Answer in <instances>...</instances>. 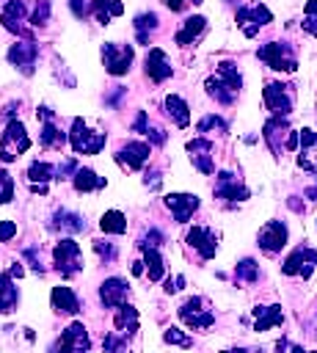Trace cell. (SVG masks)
Listing matches in <instances>:
<instances>
[{
    "mask_svg": "<svg viewBox=\"0 0 317 353\" xmlns=\"http://www.w3.org/2000/svg\"><path fill=\"white\" fill-rule=\"evenodd\" d=\"M69 143L74 149V154H99L108 143V135L105 132H94L88 130V124L77 116L72 119V130H69Z\"/></svg>",
    "mask_w": 317,
    "mask_h": 353,
    "instance_id": "1",
    "label": "cell"
},
{
    "mask_svg": "<svg viewBox=\"0 0 317 353\" xmlns=\"http://www.w3.org/2000/svg\"><path fill=\"white\" fill-rule=\"evenodd\" d=\"M28 149H30V138L25 132V124L11 119L6 124V130H3V138H0V160L3 163H14Z\"/></svg>",
    "mask_w": 317,
    "mask_h": 353,
    "instance_id": "2",
    "label": "cell"
},
{
    "mask_svg": "<svg viewBox=\"0 0 317 353\" xmlns=\"http://www.w3.org/2000/svg\"><path fill=\"white\" fill-rule=\"evenodd\" d=\"M256 55L276 72H295L298 69V61H295V52L289 50L287 41H267L256 50Z\"/></svg>",
    "mask_w": 317,
    "mask_h": 353,
    "instance_id": "3",
    "label": "cell"
},
{
    "mask_svg": "<svg viewBox=\"0 0 317 353\" xmlns=\"http://www.w3.org/2000/svg\"><path fill=\"white\" fill-rule=\"evenodd\" d=\"M135 58V50L132 44H102V63H105V72L113 74V77H121L130 72V63Z\"/></svg>",
    "mask_w": 317,
    "mask_h": 353,
    "instance_id": "4",
    "label": "cell"
},
{
    "mask_svg": "<svg viewBox=\"0 0 317 353\" xmlns=\"http://www.w3.org/2000/svg\"><path fill=\"white\" fill-rule=\"evenodd\" d=\"M52 259H55V268L61 276H74L83 270V254H80V245L72 240V237H63L55 248H52Z\"/></svg>",
    "mask_w": 317,
    "mask_h": 353,
    "instance_id": "5",
    "label": "cell"
},
{
    "mask_svg": "<svg viewBox=\"0 0 317 353\" xmlns=\"http://www.w3.org/2000/svg\"><path fill=\"white\" fill-rule=\"evenodd\" d=\"M207 306V301L204 298H187L182 306H179V317H182V323L187 325V328H193V331H207L212 323H215V312L212 309H204Z\"/></svg>",
    "mask_w": 317,
    "mask_h": 353,
    "instance_id": "6",
    "label": "cell"
},
{
    "mask_svg": "<svg viewBox=\"0 0 317 353\" xmlns=\"http://www.w3.org/2000/svg\"><path fill=\"white\" fill-rule=\"evenodd\" d=\"M88 350H91V339L83 323H72L69 328H63V334L50 347V353H88Z\"/></svg>",
    "mask_w": 317,
    "mask_h": 353,
    "instance_id": "7",
    "label": "cell"
},
{
    "mask_svg": "<svg viewBox=\"0 0 317 353\" xmlns=\"http://www.w3.org/2000/svg\"><path fill=\"white\" fill-rule=\"evenodd\" d=\"M262 99L273 116L287 119L292 113V105H295V91H292V85H284V83H267L262 91Z\"/></svg>",
    "mask_w": 317,
    "mask_h": 353,
    "instance_id": "8",
    "label": "cell"
},
{
    "mask_svg": "<svg viewBox=\"0 0 317 353\" xmlns=\"http://www.w3.org/2000/svg\"><path fill=\"white\" fill-rule=\"evenodd\" d=\"M317 270V251L311 245H298L284 262H281V273L287 276H300L309 279Z\"/></svg>",
    "mask_w": 317,
    "mask_h": 353,
    "instance_id": "9",
    "label": "cell"
},
{
    "mask_svg": "<svg viewBox=\"0 0 317 353\" xmlns=\"http://www.w3.org/2000/svg\"><path fill=\"white\" fill-rule=\"evenodd\" d=\"M234 19H237L243 36L254 39V36L259 33V28H265V25L273 19V14H270L267 6L256 3V6H243V8H237V17H234Z\"/></svg>",
    "mask_w": 317,
    "mask_h": 353,
    "instance_id": "10",
    "label": "cell"
},
{
    "mask_svg": "<svg viewBox=\"0 0 317 353\" xmlns=\"http://www.w3.org/2000/svg\"><path fill=\"white\" fill-rule=\"evenodd\" d=\"M149 154H152V146H149V143H143V141H130V143H124V146L116 152V163H119L121 168H127V171H138V168H143V163L149 160Z\"/></svg>",
    "mask_w": 317,
    "mask_h": 353,
    "instance_id": "11",
    "label": "cell"
},
{
    "mask_svg": "<svg viewBox=\"0 0 317 353\" xmlns=\"http://www.w3.org/2000/svg\"><path fill=\"white\" fill-rule=\"evenodd\" d=\"M289 132H292V130H289V124H287L284 116H273V119H267L265 127H262V138H265V143L270 146L273 154H278V152L287 146Z\"/></svg>",
    "mask_w": 317,
    "mask_h": 353,
    "instance_id": "12",
    "label": "cell"
},
{
    "mask_svg": "<svg viewBox=\"0 0 317 353\" xmlns=\"http://www.w3.org/2000/svg\"><path fill=\"white\" fill-rule=\"evenodd\" d=\"M248 196H251V190H248L232 171H221V174H218L215 199H223V201H245Z\"/></svg>",
    "mask_w": 317,
    "mask_h": 353,
    "instance_id": "13",
    "label": "cell"
},
{
    "mask_svg": "<svg viewBox=\"0 0 317 353\" xmlns=\"http://www.w3.org/2000/svg\"><path fill=\"white\" fill-rule=\"evenodd\" d=\"M165 207L171 210L176 223H187L190 215L198 210V196L196 193H168L165 196Z\"/></svg>",
    "mask_w": 317,
    "mask_h": 353,
    "instance_id": "14",
    "label": "cell"
},
{
    "mask_svg": "<svg viewBox=\"0 0 317 353\" xmlns=\"http://www.w3.org/2000/svg\"><path fill=\"white\" fill-rule=\"evenodd\" d=\"M212 141L209 138H204V135H198V138H193V141H187V152H190V160H193V165L201 171V174H212L215 171V163H212Z\"/></svg>",
    "mask_w": 317,
    "mask_h": 353,
    "instance_id": "15",
    "label": "cell"
},
{
    "mask_svg": "<svg viewBox=\"0 0 317 353\" xmlns=\"http://www.w3.org/2000/svg\"><path fill=\"white\" fill-rule=\"evenodd\" d=\"M185 240H187L190 248H196L201 254V259H212L215 251H218V234L212 229H207V226H193Z\"/></svg>",
    "mask_w": 317,
    "mask_h": 353,
    "instance_id": "16",
    "label": "cell"
},
{
    "mask_svg": "<svg viewBox=\"0 0 317 353\" xmlns=\"http://www.w3.org/2000/svg\"><path fill=\"white\" fill-rule=\"evenodd\" d=\"M36 58H39V47H36L33 41H19V44H11V50H8V61H11L22 74H33Z\"/></svg>",
    "mask_w": 317,
    "mask_h": 353,
    "instance_id": "17",
    "label": "cell"
},
{
    "mask_svg": "<svg viewBox=\"0 0 317 353\" xmlns=\"http://www.w3.org/2000/svg\"><path fill=\"white\" fill-rule=\"evenodd\" d=\"M284 245H287V226L281 221L265 223V229L259 232V248L267 254H278Z\"/></svg>",
    "mask_w": 317,
    "mask_h": 353,
    "instance_id": "18",
    "label": "cell"
},
{
    "mask_svg": "<svg viewBox=\"0 0 317 353\" xmlns=\"http://www.w3.org/2000/svg\"><path fill=\"white\" fill-rule=\"evenodd\" d=\"M127 281L124 279H119V276H113V279H105L102 284H99V301H102V306L105 309H116V306H121L124 303V298H127Z\"/></svg>",
    "mask_w": 317,
    "mask_h": 353,
    "instance_id": "19",
    "label": "cell"
},
{
    "mask_svg": "<svg viewBox=\"0 0 317 353\" xmlns=\"http://www.w3.org/2000/svg\"><path fill=\"white\" fill-rule=\"evenodd\" d=\"M171 72H174V69H171L165 52H163L160 47H152V50L146 52V74H149L154 83H163V80L171 77Z\"/></svg>",
    "mask_w": 317,
    "mask_h": 353,
    "instance_id": "20",
    "label": "cell"
},
{
    "mask_svg": "<svg viewBox=\"0 0 317 353\" xmlns=\"http://www.w3.org/2000/svg\"><path fill=\"white\" fill-rule=\"evenodd\" d=\"M298 149H300V154H298V165L300 168H306V171H311L314 168V154H317V132L314 130H298Z\"/></svg>",
    "mask_w": 317,
    "mask_h": 353,
    "instance_id": "21",
    "label": "cell"
},
{
    "mask_svg": "<svg viewBox=\"0 0 317 353\" xmlns=\"http://www.w3.org/2000/svg\"><path fill=\"white\" fill-rule=\"evenodd\" d=\"M0 22H3V28L11 30V33H25V28H22V22H25V6H22V0H8V3L3 6Z\"/></svg>",
    "mask_w": 317,
    "mask_h": 353,
    "instance_id": "22",
    "label": "cell"
},
{
    "mask_svg": "<svg viewBox=\"0 0 317 353\" xmlns=\"http://www.w3.org/2000/svg\"><path fill=\"white\" fill-rule=\"evenodd\" d=\"M254 317H256L254 320V331H267V328L284 323V312H281L278 303H273V306H256L254 309Z\"/></svg>",
    "mask_w": 317,
    "mask_h": 353,
    "instance_id": "23",
    "label": "cell"
},
{
    "mask_svg": "<svg viewBox=\"0 0 317 353\" xmlns=\"http://www.w3.org/2000/svg\"><path fill=\"white\" fill-rule=\"evenodd\" d=\"M204 28H207V19H204L201 14L187 17V19H185V25L179 28V33H176L174 39H176V44H179V47H187V44H193V41L204 33Z\"/></svg>",
    "mask_w": 317,
    "mask_h": 353,
    "instance_id": "24",
    "label": "cell"
},
{
    "mask_svg": "<svg viewBox=\"0 0 317 353\" xmlns=\"http://www.w3.org/2000/svg\"><path fill=\"white\" fill-rule=\"evenodd\" d=\"M163 105H165L168 119H171L176 127H187V124H190V108H187V102H185L179 94H168Z\"/></svg>",
    "mask_w": 317,
    "mask_h": 353,
    "instance_id": "25",
    "label": "cell"
},
{
    "mask_svg": "<svg viewBox=\"0 0 317 353\" xmlns=\"http://www.w3.org/2000/svg\"><path fill=\"white\" fill-rule=\"evenodd\" d=\"M50 301H52V309L55 312H63V314H74L80 309V298L69 287H52Z\"/></svg>",
    "mask_w": 317,
    "mask_h": 353,
    "instance_id": "26",
    "label": "cell"
},
{
    "mask_svg": "<svg viewBox=\"0 0 317 353\" xmlns=\"http://www.w3.org/2000/svg\"><path fill=\"white\" fill-rule=\"evenodd\" d=\"M72 185L77 193H88V190H102L105 188V176H96L91 168H77L72 174Z\"/></svg>",
    "mask_w": 317,
    "mask_h": 353,
    "instance_id": "27",
    "label": "cell"
},
{
    "mask_svg": "<svg viewBox=\"0 0 317 353\" xmlns=\"http://www.w3.org/2000/svg\"><path fill=\"white\" fill-rule=\"evenodd\" d=\"M116 309H119V312H116V317H113V325H116L124 336L135 334V331H138V309L130 306V303H121V306H116Z\"/></svg>",
    "mask_w": 317,
    "mask_h": 353,
    "instance_id": "28",
    "label": "cell"
},
{
    "mask_svg": "<svg viewBox=\"0 0 317 353\" xmlns=\"http://www.w3.org/2000/svg\"><path fill=\"white\" fill-rule=\"evenodd\" d=\"M204 88H207V94L215 99V102H221V105H232L234 99H237V91H232L221 77H215V74H209L207 80H204Z\"/></svg>",
    "mask_w": 317,
    "mask_h": 353,
    "instance_id": "29",
    "label": "cell"
},
{
    "mask_svg": "<svg viewBox=\"0 0 317 353\" xmlns=\"http://www.w3.org/2000/svg\"><path fill=\"white\" fill-rule=\"evenodd\" d=\"M17 301H19V292L14 287V279L8 273H0V314H8L17 309Z\"/></svg>",
    "mask_w": 317,
    "mask_h": 353,
    "instance_id": "30",
    "label": "cell"
},
{
    "mask_svg": "<svg viewBox=\"0 0 317 353\" xmlns=\"http://www.w3.org/2000/svg\"><path fill=\"white\" fill-rule=\"evenodd\" d=\"M39 141H41L44 149H61V146L69 141V135L61 132V130L52 124V119H47V121L41 124V135H39Z\"/></svg>",
    "mask_w": 317,
    "mask_h": 353,
    "instance_id": "31",
    "label": "cell"
},
{
    "mask_svg": "<svg viewBox=\"0 0 317 353\" xmlns=\"http://www.w3.org/2000/svg\"><path fill=\"white\" fill-rule=\"evenodd\" d=\"M124 11V3L121 0H94L91 3V14H96V19L102 25H108L113 17H119Z\"/></svg>",
    "mask_w": 317,
    "mask_h": 353,
    "instance_id": "32",
    "label": "cell"
},
{
    "mask_svg": "<svg viewBox=\"0 0 317 353\" xmlns=\"http://www.w3.org/2000/svg\"><path fill=\"white\" fill-rule=\"evenodd\" d=\"M99 229H102L105 234H124V232H127V218H124V212L108 210V212L99 218Z\"/></svg>",
    "mask_w": 317,
    "mask_h": 353,
    "instance_id": "33",
    "label": "cell"
},
{
    "mask_svg": "<svg viewBox=\"0 0 317 353\" xmlns=\"http://www.w3.org/2000/svg\"><path fill=\"white\" fill-rule=\"evenodd\" d=\"M143 265H146L149 281H160L165 276V265H163V256L157 248H143Z\"/></svg>",
    "mask_w": 317,
    "mask_h": 353,
    "instance_id": "34",
    "label": "cell"
},
{
    "mask_svg": "<svg viewBox=\"0 0 317 353\" xmlns=\"http://www.w3.org/2000/svg\"><path fill=\"white\" fill-rule=\"evenodd\" d=\"M215 77H221L232 91H240V88H243V77H240V72H237V66H234L232 61H221Z\"/></svg>",
    "mask_w": 317,
    "mask_h": 353,
    "instance_id": "35",
    "label": "cell"
},
{
    "mask_svg": "<svg viewBox=\"0 0 317 353\" xmlns=\"http://www.w3.org/2000/svg\"><path fill=\"white\" fill-rule=\"evenodd\" d=\"M52 226H58V229H63V232H83V229H85V221H83L80 215H74V212L61 210V212L52 215Z\"/></svg>",
    "mask_w": 317,
    "mask_h": 353,
    "instance_id": "36",
    "label": "cell"
},
{
    "mask_svg": "<svg viewBox=\"0 0 317 353\" xmlns=\"http://www.w3.org/2000/svg\"><path fill=\"white\" fill-rule=\"evenodd\" d=\"M52 176H55V168H52L50 163H44V160L30 163V168H28V179H30V185H47Z\"/></svg>",
    "mask_w": 317,
    "mask_h": 353,
    "instance_id": "37",
    "label": "cell"
},
{
    "mask_svg": "<svg viewBox=\"0 0 317 353\" xmlns=\"http://www.w3.org/2000/svg\"><path fill=\"white\" fill-rule=\"evenodd\" d=\"M132 25H135V30H138V41H141V44H149V33L157 28V14H154V11L138 14Z\"/></svg>",
    "mask_w": 317,
    "mask_h": 353,
    "instance_id": "38",
    "label": "cell"
},
{
    "mask_svg": "<svg viewBox=\"0 0 317 353\" xmlns=\"http://www.w3.org/2000/svg\"><path fill=\"white\" fill-rule=\"evenodd\" d=\"M196 130H198L204 138H207V135H223V132H226V121H223L221 116H212V113H209V116H204V119L198 121Z\"/></svg>",
    "mask_w": 317,
    "mask_h": 353,
    "instance_id": "39",
    "label": "cell"
},
{
    "mask_svg": "<svg viewBox=\"0 0 317 353\" xmlns=\"http://www.w3.org/2000/svg\"><path fill=\"white\" fill-rule=\"evenodd\" d=\"M234 276H237L240 281H248V284H251V281H256V279H259V265H256L254 259H248V256H245V259H240V262H237Z\"/></svg>",
    "mask_w": 317,
    "mask_h": 353,
    "instance_id": "40",
    "label": "cell"
},
{
    "mask_svg": "<svg viewBox=\"0 0 317 353\" xmlns=\"http://www.w3.org/2000/svg\"><path fill=\"white\" fill-rule=\"evenodd\" d=\"M303 30L309 33V36H314L317 39V0H309L306 3V8H303Z\"/></svg>",
    "mask_w": 317,
    "mask_h": 353,
    "instance_id": "41",
    "label": "cell"
},
{
    "mask_svg": "<svg viewBox=\"0 0 317 353\" xmlns=\"http://www.w3.org/2000/svg\"><path fill=\"white\" fill-rule=\"evenodd\" d=\"M105 353H124L127 350V336H116V334H105L102 339Z\"/></svg>",
    "mask_w": 317,
    "mask_h": 353,
    "instance_id": "42",
    "label": "cell"
},
{
    "mask_svg": "<svg viewBox=\"0 0 317 353\" xmlns=\"http://www.w3.org/2000/svg\"><path fill=\"white\" fill-rule=\"evenodd\" d=\"M14 199V179L8 171L0 168V204H8Z\"/></svg>",
    "mask_w": 317,
    "mask_h": 353,
    "instance_id": "43",
    "label": "cell"
},
{
    "mask_svg": "<svg viewBox=\"0 0 317 353\" xmlns=\"http://www.w3.org/2000/svg\"><path fill=\"white\" fill-rule=\"evenodd\" d=\"M163 339H165L168 345H179V347H190V345H193V342H190V336H185V334H182L179 328H174V325L163 331Z\"/></svg>",
    "mask_w": 317,
    "mask_h": 353,
    "instance_id": "44",
    "label": "cell"
},
{
    "mask_svg": "<svg viewBox=\"0 0 317 353\" xmlns=\"http://www.w3.org/2000/svg\"><path fill=\"white\" fill-rule=\"evenodd\" d=\"M47 19H50V3H47V0H39L36 11H33V17H30V25H33V28H44Z\"/></svg>",
    "mask_w": 317,
    "mask_h": 353,
    "instance_id": "45",
    "label": "cell"
},
{
    "mask_svg": "<svg viewBox=\"0 0 317 353\" xmlns=\"http://www.w3.org/2000/svg\"><path fill=\"white\" fill-rule=\"evenodd\" d=\"M94 251H96V254H99L105 262H113V259L119 256L116 245H113V243H105V240H96V243H94Z\"/></svg>",
    "mask_w": 317,
    "mask_h": 353,
    "instance_id": "46",
    "label": "cell"
},
{
    "mask_svg": "<svg viewBox=\"0 0 317 353\" xmlns=\"http://www.w3.org/2000/svg\"><path fill=\"white\" fill-rule=\"evenodd\" d=\"M160 243H163V234H160L157 229H149V234H146V237H143L138 245H141V251H143V248H157Z\"/></svg>",
    "mask_w": 317,
    "mask_h": 353,
    "instance_id": "47",
    "label": "cell"
},
{
    "mask_svg": "<svg viewBox=\"0 0 317 353\" xmlns=\"http://www.w3.org/2000/svg\"><path fill=\"white\" fill-rule=\"evenodd\" d=\"M74 171H77V163H74V160H63V163L55 168V176H58V179H66V176H72Z\"/></svg>",
    "mask_w": 317,
    "mask_h": 353,
    "instance_id": "48",
    "label": "cell"
},
{
    "mask_svg": "<svg viewBox=\"0 0 317 353\" xmlns=\"http://www.w3.org/2000/svg\"><path fill=\"white\" fill-rule=\"evenodd\" d=\"M17 234V223L14 221H0V243H8Z\"/></svg>",
    "mask_w": 317,
    "mask_h": 353,
    "instance_id": "49",
    "label": "cell"
},
{
    "mask_svg": "<svg viewBox=\"0 0 317 353\" xmlns=\"http://www.w3.org/2000/svg\"><path fill=\"white\" fill-rule=\"evenodd\" d=\"M69 8H72V14L80 17V19H83L85 14H91V6H88L85 0H69Z\"/></svg>",
    "mask_w": 317,
    "mask_h": 353,
    "instance_id": "50",
    "label": "cell"
},
{
    "mask_svg": "<svg viewBox=\"0 0 317 353\" xmlns=\"http://www.w3.org/2000/svg\"><path fill=\"white\" fill-rule=\"evenodd\" d=\"M182 287H185V279H182V276H174V279L165 281V292H168V295H171V292H179Z\"/></svg>",
    "mask_w": 317,
    "mask_h": 353,
    "instance_id": "51",
    "label": "cell"
},
{
    "mask_svg": "<svg viewBox=\"0 0 317 353\" xmlns=\"http://www.w3.org/2000/svg\"><path fill=\"white\" fill-rule=\"evenodd\" d=\"M132 130H135V132H146V130H149V121H146V113H143V110H141L138 119L132 121Z\"/></svg>",
    "mask_w": 317,
    "mask_h": 353,
    "instance_id": "52",
    "label": "cell"
},
{
    "mask_svg": "<svg viewBox=\"0 0 317 353\" xmlns=\"http://www.w3.org/2000/svg\"><path fill=\"white\" fill-rule=\"evenodd\" d=\"M143 135H149V138H152L154 143H165V132H163L160 127H152V130H146Z\"/></svg>",
    "mask_w": 317,
    "mask_h": 353,
    "instance_id": "53",
    "label": "cell"
},
{
    "mask_svg": "<svg viewBox=\"0 0 317 353\" xmlns=\"http://www.w3.org/2000/svg\"><path fill=\"white\" fill-rule=\"evenodd\" d=\"M143 182H146V188H154V190H157L163 179H160V174H157V171H152V174H146V179H143Z\"/></svg>",
    "mask_w": 317,
    "mask_h": 353,
    "instance_id": "54",
    "label": "cell"
},
{
    "mask_svg": "<svg viewBox=\"0 0 317 353\" xmlns=\"http://www.w3.org/2000/svg\"><path fill=\"white\" fill-rule=\"evenodd\" d=\"M163 3H165L171 11H182V8L187 6V0H163Z\"/></svg>",
    "mask_w": 317,
    "mask_h": 353,
    "instance_id": "55",
    "label": "cell"
},
{
    "mask_svg": "<svg viewBox=\"0 0 317 353\" xmlns=\"http://www.w3.org/2000/svg\"><path fill=\"white\" fill-rule=\"evenodd\" d=\"M22 273H25V268H22V265H19V262H14V265H11V268H8V276H11V279H14V276H17V279H19V276H22Z\"/></svg>",
    "mask_w": 317,
    "mask_h": 353,
    "instance_id": "56",
    "label": "cell"
},
{
    "mask_svg": "<svg viewBox=\"0 0 317 353\" xmlns=\"http://www.w3.org/2000/svg\"><path fill=\"white\" fill-rule=\"evenodd\" d=\"M33 193H47V185H30Z\"/></svg>",
    "mask_w": 317,
    "mask_h": 353,
    "instance_id": "57",
    "label": "cell"
},
{
    "mask_svg": "<svg viewBox=\"0 0 317 353\" xmlns=\"http://www.w3.org/2000/svg\"><path fill=\"white\" fill-rule=\"evenodd\" d=\"M132 273L141 276V273H143V262H135V265H132Z\"/></svg>",
    "mask_w": 317,
    "mask_h": 353,
    "instance_id": "58",
    "label": "cell"
},
{
    "mask_svg": "<svg viewBox=\"0 0 317 353\" xmlns=\"http://www.w3.org/2000/svg\"><path fill=\"white\" fill-rule=\"evenodd\" d=\"M289 353H306V350H303V347H298V345H295V347H289Z\"/></svg>",
    "mask_w": 317,
    "mask_h": 353,
    "instance_id": "59",
    "label": "cell"
},
{
    "mask_svg": "<svg viewBox=\"0 0 317 353\" xmlns=\"http://www.w3.org/2000/svg\"><path fill=\"white\" fill-rule=\"evenodd\" d=\"M223 353H248V350H243V347H237V350H223Z\"/></svg>",
    "mask_w": 317,
    "mask_h": 353,
    "instance_id": "60",
    "label": "cell"
},
{
    "mask_svg": "<svg viewBox=\"0 0 317 353\" xmlns=\"http://www.w3.org/2000/svg\"><path fill=\"white\" fill-rule=\"evenodd\" d=\"M190 3H204V0H190Z\"/></svg>",
    "mask_w": 317,
    "mask_h": 353,
    "instance_id": "61",
    "label": "cell"
},
{
    "mask_svg": "<svg viewBox=\"0 0 317 353\" xmlns=\"http://www.w3.org/2000/svg\"><path fill=\"white\" fill-rule=\"evenodd\" d=\"M306 353H317V350H306Z\"/></svg>",
    "mask_w": 317,
    "mask_h": 353,
    "instance_id": "62",
    "label": "cell"
},
{
    "mask_svg": "<svg viewBox=\"0 0 317 353\" xmlns=\"http://www.w3.org/2000/svg\"><path fill=\"white\" fill-rule=\"evenodd\" d=\"M124 353H130V350H124Z\"/></svg>",
    "mask_w": 317,
    "mask_h": 353,
    "instance_id": "63",
    "label": "cell"
}]
</instances>
